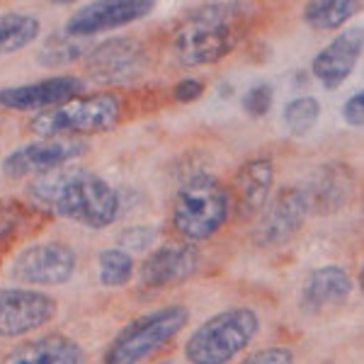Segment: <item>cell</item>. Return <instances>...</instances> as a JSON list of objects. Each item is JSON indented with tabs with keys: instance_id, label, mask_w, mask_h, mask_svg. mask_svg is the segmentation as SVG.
<instances>
[{
	"instance_id": "obj_1",
	"label": "cell",
	"mask_w": 364,
	"mask_h": 364,
	"mask_svg": "<svg viewBox=\"0 0 364 364\" xmlns=\"http://www.w3.org/2000/svg\"><path fill=\"white\" fill-rule=\"evenodd\" d=\"M32 204L87 228H107L119 216V195L107 180L85 168H58L29 182Z\"/></svg>"
},
{
	"instance_id": "obj_2",
	"label": "cell",
	"mask_w": 364,
	"mask_h": 364,
	"mask_svg": "<svg viewBox=\"0 0 364 364\" xmlns=\"http://www.w3.org/2000/svg\"><path fill=\"white\" fill-rule=\"evenodd\" d=\"M250 8L243 3H209L173 32V56L180 66L199 68L226 58L245 37Z\"/></svg>"
},
{
	"instance_id": "obj_3",
	"label": "cell",
	"mask_w": 364,
	"mask_h": 364,
	"mask_svg": "<svg viewBox=\"0 0 364 364\" xmlns=\"http://www.w3.org/2000/svg\"><path fill=\"white\" fill-rule=\"evenodd\" d=\"M173 226L190 243L207 240L221 231L231 216V197L216 178L197 173L187 178L173 199Z\"/></svg>"
},
{
	"instance_id": "obj_4",
	"label": "cell",
	"mask_w": 364,
	"mask_h": 364,
	"mask_svg": "<svg viewBox=\"0 0 364 364\" xmlns=\"http://www.w3.org/2000/svg\"><path fill=\"white\" fill-rule=\"evenodd\" d=\"M257 331L260 316L252 309H226L195 328L185 343V360L190 364H228L257 338Z\"/></svg>"
},
{
	"instance_id": "obj_5",
	"label": "cell",
	"mask_w": 364,
	"mask_h": 364,
	"mask_svg": "<svg viewBox=\"0 0 364 364\" xmlns=\"http://www.w3.org/2000/svg\"><path fill=\"white\" fill-rule=\"evenodd\" d=\"M190 321V311L180 304L156 309L139 318L129 321L112 338L105 364H141L156 350H161L168 340H173Z\"/></svg>"
},
{
	"instance_id": "obj_6",
	"label": "cell",
	"mask_w": 364,
	"mask_h": 364,
	"mask_svg": "<svg viewBox=\"0 0 364 364\" xmlns=\"http://www.w3.org/2000/svg\"><path fill=\"white\" fill-rule=\"evenodd\" d=\"M119 117V97L102 92L90 97H73L54 109L34 114L27 129L39 139H61L63 134H102L109 132Z\"/></svg>"
},
{
	"instance_id": "obj_7",
	"label": "cell",
	"mask_w": 364,
	"mask_h": 364,
	"mask_svg": "<svg viewBox=\"0 0 364 364\" xmlns=\"http://www.w3.org/2000/svg\"><path fill=\"white\" fill-rule=\"evenodd\" d=\"M75 265H78V257L70 245L46 240V243H34L17 252L10 274L20 284L58 287L70 282Z\"/></svg>"
},
{
	"instance_id": "obj_8",
	"label": "cell",
	"mask_w": 364,
	"mask_h": 364,
	"mask_svg": "<svg viewBox=\"0 0 364 364\" xmlns=\"http://www.w3.org/2000/svg\"><path fill=\"white\" fill-rule=\"evenodd\" d=\"M58 304L39 289L5 287L0 289V340L22 338L54 321Z\"/></svg>"
},
{
	"instance_id": "obj_9",
	"label": "cell",
	"mask_w": 364,
	"mask_h": 364,
	"mask_svg": "<svg viewBox=\"0 0 364 364\" xmlns=\"http://www.w3.org/2000/svg\"><path fill=\"white\" fill-rule=\"evenodd\" d=\"M149 66V51L134 37H117L97 44L87 54V73L97 83L122 85L141 78Z\"/></svg>"
},
{
	"instance_id": "obj_10",
	"label": "cell",
	"mask_w": 364,
	"mask_h": 364,
	"mask_svg": "<svg viewBox=\"0 0 364 364\" xmlns=\"http://www.w3.org/2000/svg\"><path fill=\"white\" fill-rule=\"evenodd\" d=\"M156 10L151 0H97L78 8L66 22V32L73 39L92 37V34L112 32V29L134 25Z\"/></svg>"
},
{
	"instance_id": "obj_11",
	"label": "cell",
	"mask_w": 364,
	"mask_h": 364,
	"mask_svg": "<svg viewBox=\"0 0 364 364\" xmlns=\"http://www.w3.org/2000/svg\"><path fill=\"white\" fill-rule=\"evenodd\" d=\"M309 214L311 209L301 187H282L272 202L265 204V211L252 231V243L260 248L284 245L294 233H299Z\"/></svg>"
},
{
	"instance_id": "obj_12",
	"label": "cell",
	"mask_w": 364,
	"mask_h": 364,
	"mask_svg": "<svg viewBox=\"0 0 364 364\" xmlns=\"http://www.w3.org/2000/svg\"><path fill=\"white\" fill-rule=\"evenodd\" d=\"M87 151L85 141L78 139H39L32 144L17 146L3 158V173L8 178L25 175H46L63 168Z\"/></svg>"
},
{
	"instance_id": "obj_13",
	"label": "cell",
	"mask_w": 364,
	"mask_h": 364,
	"mask_svg": "<svg viewBox=\"0 0 364 364\" xmlns=\"http://www.w3.org/2000/svg\"><path fill=\"white\" fill-rule=\"evenodd\" d=\"M85 83L78 75H51V78L37 80L25 85L0 87V107L13 112H46L68 100L78 97Z\"/></svg>"
},
{
	"instance_id": "obj_14",
	"label": "cell",
	"mask_w": 364,
	"mask_h": 364,
	"mask_svg": "<svg viewBox=\"0 0 364 364\" xmlns=\"http://www.w3.org/2000/svg\"><path fill=\"white\" fill-rule=\"evenodd\" d=\"M199 252L192 243H168L149 252L139 267V279L149 289H170L197 272Z\"/></svg>"
},
{
	"instance_id": "obj_15",
	"label": "cell",
	"mask_w": 364,
	"mask_h": 364,
	"mask_svg": "<svg viewBox=\"0 0 364 364\" xmlns=\"http://www.w3.org/2000/svg\"><path fill=\"white\" fill-rule=\"evenodd\" d=\"M274 185V163L269 158H252L238 168L233 187L228 190L231 197V211H236L240 221L252 219L260 214L269 202Z\"/></svg>"
},
{
	"instance_id": "obj_16",
	"label": "cell",
	"mask_w": 364,
	"mask_h": 364,
	"mask_svg": "<svg viewBox=\"0 0 364 364\" xmlns=\"http://www.w3.org/2000/svg\"><path fill=\"white\" fill-rule=\"evenodd\" d=\"M360 54L362 29H345L316 54L314 63H311V73L323 87L333 90V87L343 85L352 75L357 61H360Z\"/></svg>"
},
{
	"instance_id": "obj_17",
	"label": "cell",
	"mask_w": 364,
	"mask_h": 364,
	"mask_svg": "<svg viewBox=\"0 0 364 364\" xmlns=\"http://www.w3.org/2000/svg\"><path fill=\"white\" fill-rule=\"evenodd\" d=\"M0 364H87V357L78 340L63 333H46L20 343Z\"/></svg>"
},
{
	"instance_id": "obj_18",
	"label": "cell",
	"mask_w": 364,
	"mask_h": 364,
	"mask_svg": "<svg viewBox=\"0 0 364 364\" xmlns=\"http://www.w3.org/2000/svg\"><path fill=\"white\" fill-rule=\"evenodd\" d=\"M306 195L309 209L318 214H336L352 199L355 180H352V168L343 163H331L314 173L306 187H301Z\"/></svg>"
},
{
	"instance_id": "obj_19",
	"label": "cell",
	"mask_w": 364,
	"mask_h": 364,
	"mask_svg": "<svg viewBox=\"0 0 364 364\" xmlns=\"http://www.w3.org/2000/svg\"><path fill=\"white\" fill-rule=\"evenodd\" d=\"M352 294V277L340 265H321L311 269L301 287V306L316 314L328 306H338Z\"/></svg>"
},
{
	"instance_id": "obj_20",
	"label": "cell",
	"mask_w": 364,
	"mask_h": 364,
	"mask_svg": "<svg viewBox=\"0 0 364 364\" xmlns=\"http://www.w3.org/2000/svg\"><path fill=\"white\" fill-rule=\"evenodd\" d=\"M39 32H42V22L34 15L17 13V10L0 13V58L27 49L32 42H37Z\"/></svg>"
},
{
	"instance_id": "obj_21",
	"label": "cell",
	"mask_w": 364,
	"mask_h": 364,
	"mask_svg": "<svg viewBox=\"0 0 364 364\" xmlns=\"http://www.w3.org/2000/svg\"><path fill=\"white\" fill-rule=\"evenodd\" d=\"M360 8V3L355 0H321V3H306L304 5V22L316 29V32H331V29L343 27L345 22H350V17L355 15V10Z\"/></svg>"
},
{
	"instance_id": "obj_22",
	"label": "cell",
	"mask_w": 364,
	"mask_h": 364,
	"mask_svg": "<svg viewBox=\"0 0 364 364\" xmlns=\"http://www.w3.org/2000/svg\"><path fill=\"white\" fill-rule=\"evenodd\" d=\"M134 257L122 248H105L97 255V279L107 289L127 287L134 277Z\"/></svg>"
},
{
	"instance_id": "obj_23",
	"label": "cell",
	"mask_w": 364,
	"mask_h": 364,
	"mask_svg": "<svg viewBox=\"0 0 364 364\" xmlns=\"http://www.w3.org/2000/svg\"><path fill=\"white\" fill-rule=\"evenodd\" d=\"M282 119H284V127L289 129V134H294V136H306L309 132H314L321 119V102L311 95L294 97L291 102L284 105Z\"/></svg>"
},
{
	"instance_id": "obj_24",
	"label": "cell",
	"mask_w": 364,
	"mask_h": 364,
	"mask_svg": "<svg viewBox=\"0 0 364 364\" xmlns=\"http://www.w3.org/2000/svg\"><path fill=\"white\" fill-rule=\"evenodd\" d=\"M83 44L78 39L68 37V34H54L49 37L42 46V51L37 54V61L46 68H58V66H68V63L78 61L83 56Z\"/></svg>"
},
{
	"instance_id": "obj_25",
	"label": "cell",
	"mask_w": 364,
	"mask_h": 364,
	"mask_svg": "<svg viewBox=\"0 0 364 364\" xmlns=\"http://www.w3.org/2000/svg\"><path fill=\"white\" fill-rule=\"evenodd\" d=\"M25 224V207L10 199H0V245H5L10 238L20 233Z\"/></svg>"
},
{
	"instance_id": "obj_26",
	"label": "cell",
	"mask_w": 364,
	"mask_h": 364,
	"mask_svg": "<svg viewBox=\"0 0 364 364\" xmlns=\"http://www.w3.org/2000/svg\"><path fill=\"white\" fill-rule=\"evenodd\" d=\"M272 102H274L272 85L257 83V85H252L248 92H245L243 109H245V114H250V117H265L269 109H272Z\"/></svg>"
},
{
	"instance_id": "obj_27",
	"label": "cell",
	"mask_w": 364,
	"mask_h": 364,
	"mask_svg": "<svg viewBox=\"0 0 364 364\" xmlns=\"http://www.w3.org/2000/svg\"><path fill=\"white\" fill-rule=\"evenodd\" d=\"M158 231L154 226H129L124 233L119 236V248L127 252H141V250H149L151 245L156 243Z\"/></svg>"
},
{
	"instance_id": "obj_28",
	"label": "cell",
	"mask_w": 364,
	"mask_h": 364,
	"mask_svg": "<svg viewBox=\"0 0 364 364\" xmlns=\"http://www.w3.org/2000/svg\"><path fill=\"white\" fill-rule=\"evenodd\" d=\"M240 364H294V355L287 348H265L245 357Z\"/></svg>"
},
{
	"instance_id": "obj_29",
	"label": "cell",
	"mask_w": 364,
	"mask_h": 364,
	"mask_svg": "<svg viewBox=\"0 0 364 364\" xmlns=\"http://www.w3.org/2000/svg\"><path fill=\"white\" fill-rule=\"evenodd\" d=\"M202 95H204V83L202 80H195V78H185L173 87V100L175 102H182V105L195 102V100H199Z\"/></svg>"
},
{
	"instance_id": "obj_30",
	"label": "cell",
	"mask_w": 364,
	"mask_h": 364,
	"mask_svg": "<svg viewBox=\"0 0 364 364\" xmlns=\"http://www.w3.org/2000/svg\"><path fill=\"white\" fill-rule=\"evenodd\" d=\"M343 119L355 129H360L364 124V95L362 92H355V95H350L348 100H345Z\"/></svg>"
},
{
	"instance_id": "obj_31",
	"label": "cell",
	"mask_w": 364,
	"mask_h": 364,
	"mask_svg": "<svg viewBox=\"0 0 364 364\" xmlns=\"http://www.w3.org/2000/svg\"><path fill=\"white\" fill-rule=\"evenodd\" d=\"M161 364H170V362H161Z\"/></svg>"
}]
</instances>
